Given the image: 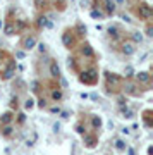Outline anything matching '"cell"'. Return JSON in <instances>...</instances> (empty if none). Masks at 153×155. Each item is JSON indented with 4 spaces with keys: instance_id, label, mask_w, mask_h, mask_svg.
Returning a JSON list of instances; mask_svg holds the SVG:
<instances>
[{
    "instance_id": "f35d334b",
    "label": "cell",
    "mask_w": 153,
    "mask_h": 155,
    "mask_svg": "<svg viewBox=\"0 0 153 155\" xmlns=\"http://www.w3.org/2000/svg\"><path fill=\"white\" fill-rule=\"evenodd\" d=\"M60 129H62V124H60V122H54L52 131H54V133H60Z\"/></svg>"
},
{
    "instance_id": "3957f363",
    "label": "cell",
    "mask_w": 153,
    "mask_h": 155,
    "mask_svg": "<svg viewBox=\"0 0 153 155\" xmlns=\"http://www.w3.org/2000/svg\"><path fill=\"white\" fill-rule=\"evenodd\" d=\"M62 45H64L66 48H74V45H76V36H74V31H72V29H66V31L62 33Z\"/></svg>"
},
{
    "instance_id": "7dc6e473",
    "label": "cell",
    "mask_w": 153,
    "mask_h": 155,
    "mask_svg": "<svg viewBox=\"0 0 153 155\" xmlns=\"http://www.w3.org/2000/svg\"><path fill=\"white\" fill-rule=\"evenodd\" d=\"M79 97H81L83 100H88V98H90V95H88V93H84V91H83V93L79 95Z\"/></svg>"
},
{
    "instance_id": "681fc988",
    "label": "cell",
    "mask_w": 153,
    "mask_h": 155,
    "mask_svg": "<svg viewBox=\"0 0 153 155\" xmlns=\"http://www.w3.org/2000/svg\"><path fill=\"white\" fill-rule=\"evenodd\" d=\"M148 155H153V147H151V145L148 147Z\"/></svg>"
},
{
    "instance_id": "cb8c5ba5",
    "label": "cell",
    "mask_w": 153,
    "mask_h": 155,
    "mask_svg": "<svg viewBox=\"0 0 153 155\" xmlns=\"http://www.w3.org/2000/svg\"><path fill=\"white\" fill-rule=\"evenodd\" d=\"M102 124H103V119L100 116H91V127H93L95 131L96 129H100L102 127Z\"/></svg>"
},
{
    "instance_id": "4dcf8cb0",
    "label": "cell",
    "mask_w": 153,
    "mask_h": 155,
    "mask_svg": "<svg viewBox=\"0 0 153 155\" xmlns=\"http://www.w3.org/2000/svg\"><path fill=\"white\" fill-rule=\"evenodd\" d=\"M74 129H76V133H77V134H81V136L86 133V129H84V126H83V122H77Z\"/></svg>"
},
{
    "instance_id": "44dd1931",
    "label": "cell",
    "mask_w": 153,
    "mask_h": 155,
    "mask_svg": "<svg viewBox=\"0 0 153 155\" xmlns=\"http://www.w3.org/2000/svg\"><path fill=\"white\" fill-rule=\"evenodd\" d=\"M14 76H16V69H14V67H11V66H9L5 71L0 74V78H2L4 81H9V79H12Z\"/></svg>"
},
{
    "instance_id": "d4e9b609",
    "label": "cell",
    "mask_w": 153,
    "mask_h": 155,
    "mask_svg": "<svg viewBox=\"0 0 153 155\" xmlns=\"http://www.w3.org/2000/svg\"><path fill=\"white\" fill-rule=\"evenodd\" d=\"M72 31H74V33L77 35V36H86V26H84V24H83V22H77L76 24V28L72 29Z\"/></svg>"
},
{
    "instance_id": "603a6c76",
    "label": "cell",
    "mask_w": 153,
    "mask_h": 155,
    "mask_svg": "<svg viewBox=\"0 0 153 155\" xmlns=\"http://www.w3.org/2000/svg\"><path fill=\"white\" fill-rule=\"evenodd\" d=\"M14 33H16V29H14V22H12V21H7L5 24H4V35H7V36H12Z\"/></svg>"
},
{
    "instance_id": "60d3db41",
    "label": "cell",
    "mask_w": 153,
    "mask_h": 155,
    "mask_svg": "<svg viewBox=\"0 0 153 155\" xmlns=\"http://www.w3.org/2000/svg\"><path fill=\"white\" fill-rule=\"evenodd\" d=\"M36 105H38L40 109H45V107H47V100H45V98H40V100H38V104H36Z\"/></svg>"
},
{
    "instance_id": "7a4b0ae2",
    "label": "cell",
    "mask_w": 153,
    "mask_h": 155,
    "mask_svg": "<svg viewBox=\"0 0 153 155\" xmlns=\"http://www.w3.org/2000/svg\"><path fill=\"white\" fill-rule=\"evenodd\" d=\"M136 14H138V17H139V19H145V21H148V19H151L153 11H151V7H150V4L143 2V4H139V5H138Z\"/></svg>"
},
{
    "instance_id": "c3c4849f",
    "label": "cell",
    "mask_w": 153,
    "mask_h": 155,
    "mask_svg": "<svg viewBox=\"0 0 153 155\" xmlns=\"http://www.w3.org/2000/svg\"><path fill=\"white\" fill-rule=\"evenodd\" d=\"M126 152H127V155H134V150H132V148H129V147L126 148Z\"/></svg>"
},
{
    "instance_id": "2e32d148",
    "label": "cell",
    "mask_w": 153,
    "mask_h": 155,
    "mask_svg": "<svg viewBox=\"0 0 153 155\" xmlns=\"http://www.w3.org/2000/svg\"><path fill=\"white\" fill-rule=\"evenodd\" d=\"M119 116L122 117V119H134V110L132 109H129V107H120L119 110Z\"/></svg>"
},
{
    "instance_id": "836d02e7",
    "label": "cell",
    "mask_w": 153,
    "mask_h": 155,
    "mask_svg": "<svg viewBox=\"0 0 153 155\" xmlns=\"http://www.w3.org/2000/svg\"><path fill=\"white\" fill-rule=\"evenodd\" d=\"M117 105L119 107H126L127 105V98L126 97H119V98H117Z\"/></svg>"
},
{
    "instance_id": "ac0fdd59",
    "label": "cell",
    "mask_w": 153,
    "mask_h": 155,
    "mask_svg": "<svg viewBox=\"0 0 153 155\" xmlns=\"http://www.w3.org/2000/svg\"><path fill=\"white\" fill-rule=\"evenodd\" d=\"M114 148H115V152H119V153H122V152H126V148H127L126 140L117 138V140L114 141Z\"/></svg>"
},
{
    "instance_id": "ba28073f",
    "label": "cell",
    "mask_w": 153,
    "mask_h": 155,
    "mask_svg": "<svg viewBox=\"0 0 153 155\" xmlns=\"http://www.w3.org/2000/svg\"><path fill=\"white\" fill-rule=\"evenodd\" d=\"M36 26L40 29H50V28H54V22H52V19L47 14H40L36 17Z\"/></svg>"
},
{
    "instance_id": "e0dca14e",
    "label": "cell",
    "mask_w": 153,
    "mask_h": 155,
    "mask_svg": "<svg viewBox=\"0 0 153 155\" xmlns=\"http://www.w3.org/2000/svg\"><path fill=\"white\" fill-rule=\"evenodd\" d=\"M107 35H109L112 40H119L120 38V29L115 26V24H112V26H109L107 28Z\"/></svg>"
},
{
    "instance_id": "8fae6325",
    "label": "cell",
    "mask_w": 153,
    "mask_h": 155,
    "mask_svg": "<svg viewBox=\"0 0 153 155\" xmlns=\"http://www.w3.org/2000/svg\"><path fill=\"white\" fill-rule=\"evenodd\" d=\"M134 76H136V81L141 84H148L150 83V79H151V74L148 71H139V72H134Z\"/></svg>"
},
{
    "instance_id": "b9f144b4",
    "label": "cell",
    "mask_w": 153,
    "mask_h": 155,
    "mask_svg": "<svg viewBox=\"0 0 153 155\" xmlns=\"http://www.w3.org/2000/svg\"><path fill=\"white\" fill-rule=\"evenodd\" d=\"M69 116H71V112H67V110H60V117H62V119H69Z\"/></svg>"
},
{
    "instance_id": "ffe728a7",
    "label": "cell",
    "mask_w": 153,
    "mask_h": 155,
    "mask_svg": "<svg viewBox=\"0 0 153 155\" xmlns=\"http://www.w3.org/2000/svg\"><path fill=\"white\" fill-rule=\"evenodd\" d=\"M14 133H16V127L12 126V124H5V126H2V136H4V138H11Z\"/></svg>"
},
{
    "instance_id": "9c48e42d",
    "label": "cell",
    "mask_w": 153,
    "mask_h": 155,
    "mask_svg": "<svg viewBox=\"0 0 153 155\" xmlns=\"http://www.w3.org/2000/svg\"><path fill=\"white\" fill-rule=\"evenodd\" d=\"M36 43H38V40H36V36L34 35H29V36H26V38L22 40V48L26 50H33L34 47H36Z\"/></svg>"
},
{
    "instance_id": "74e56055",
    "label": "cell",
    "mask_w": 153,
    "mask_h": 155,
    "mask_svg": "<svg viewBox=\"0 0 153 155\" xmlns=\"http://www.w3.org/2000/svg\"><path fill=\"white\" fill-rule=\"evenodd\" d=\"M55 5H59V9L62 11V9H66V0H54Z\"/></svg>"
},
{
    "instance_id": "277c9868",
    "label": "cell",
    "mask_w": 153,
    "mask_h": 155,
    "mask_svg": "<svg viewBox=\"0 0 153 155\" xmlns=\"http://www.w3.org/2000/svg\"><path fill=\"white\" fill-rule=\"evenodd\" d=\"M83 143H84V148L93 150L98 145V136L96 134H91V133H84L83 134Z\"/></svg>"
},
{
    "instance_id": "5bb4252c",
    "label": "cell",
    "mask_w": 153,
    "mask_h": 155,
    "mask_svg": "<svg viewBox=\"0 0 153 155\" xmlns=\"http://www.w3.org/2000/svg\"><path fill=\"white\" fill-rule=\"evenodd\" d=\"M81 55L84 57V59H93L95 57V50H93V47L90 43H84L81 47Z\"/></svg>"
},
{
    "instance_id": "d590c367",
    "label": "cell",
    "mask_w": 153,
    "mask_h": 155,
    "mask_svg": "<svg viewBox=\"0 0 153 155\" xmlns=\"http://www.w3.org/2000/svg\"><path fill=\"white\" fill-rule=\"evenodd\" d=\"M31 90H33L34 93H36V91H40V81H38V79L31 81Z\"/></svg>"
},
{
    "instance_id": "83f0119b",
    "label": "cell",
    "mask_w": 153,
    "mask_h": 155,
    "mask_svg": "<svg viewBox=\"0 0 153 155\" xmlns=\"http://www.w3.org/2000/svg\"><path fill=\"white\" fill-rule=\"evenodd\" d=\"M90 16L93 17V19H103V12L102 11H98V9H91V11H90Z\"/></svg>"
},
{
    "instance_id": "ab89813d",
    "label": "cell",
    "mask_w": 153,
    "mask_h": 155,
    "mask_svg": "<svg viewBox=\"0 0 153 155\" xmlns=\"http://www.w3.org/2000/svg\"><path fill=\"white\" fill-rule=\"evenodd\" d=\"M60 110H62V109H60L59 105H55V107H50V114H60Z\"/></svg>"
},
{
    "instance_id": "4316f807",
    "label": "cell",
    "mask_w": 153,
    "mask_h": 155,
    "mask_svg": "<svg viewBox=\"0 0 153 155\" xmlns=\"http://www.w3.org/2000/svg\"><path fill=\"white\" fill-rule=\"evenodd\" d=\"M134 72H136V71H134V67H132V66H126V67H124V78H126V79H131V78L134 76Z\"/></svg>"
},
{
    "instance_id": "ee69618b",
    "label": "cell",
    "mask_w": 153,
    "mask_h": 155,
    "mask_svg": "<svg viewBox=\"0 0 153 155\" xmlns=\"http://www.w3.org/2000/svg\"><path fill=\"white\" fill-rule=\"evenodd\" d=\"M24 55H26V54H24L22 50H19V52H16V57H17V59H24Z\"/></svg>"
},
{
    "instance_id": "7bdbcfd3",
    "label": "cell",
    "mask_w": 153,
    "mask_h": 155,
    "mask_svg": "<svg viewBox=\"0 0 153 155\" xmlns=\"http://www.w3.org/2000/svg\"><path fill=\"white\" fill-rule=\"evenodd\" d=\"M71 152H72V155H79V153H77V143H72L71 145Z\"/></svg>"
},
{
    "instance_id": "6da1fadb",
    "label": "cell",
    "mask_w": 153,
    "mask_h": 155,
    "mask_svg": "<svg viewBox=\"0 0 153 155\" xmlns=\"http://www.w3.org/2000/svg\"><path fill=\"white\" fill-rule=\"evenodd\" d=\"M79 81H81L83 84L91 86V84H95L98 81V71H96L95 67H90L86 71H83L81 74H79Z\"/></svg>"
},
{
    "instance_id": "5b68a950",
    "label": "cell",
    "mask_w": 153,
    "mask_h": 155,
    "mask_svg": "<svg viewBox=\"0 0 153 155\" xmlns=\"http://www.w3.org/2000/svg\"><path fill=\"white\" fill-rule=\"evenodd\" d=\"M105 74V81H107V86H112V88H114V86H119L120 83H122V78L119 76V74H115V72H110V71H105L103 72Z\"/></svg>"
},
{
    "instance_id": "4fadbf2b",
    "label": "cell",
    "mask_w": 153,
    "mask_h": 155,
    "mask_svg": "<svg viewBox=\"0 0 153 155\" xmlns=\"http://www.w3.org/2000/svg\"><path fill=\"white\" fill-rule=\"evenodd\" d=\"M48 72H50V76L54 78V79H59V78L62 76V74H60V67H59V64H57V61H52V62H50Z\"/></svg>"
},
{
    "instance_id": "8992f818",
    "label": "cell",
    "mask_w": 153,
    "mask_h": 155,
    "mask_svg": "<svg viewBox=\"0 0 153 155\" xmlns=\"http://www.w3.org/2000/svg\"><path fill=\"white\" fill-rule=\"evenodd\" d=\"M120 52L126 57L134 55V54H136V43H132L131 40H124V41L120 43Z\"/></svg>"
},
{
    "instance_id": "52a82bcc",
    "label": "cell",
    "mask_w": 153,
    "mask_h": 155,
    "mask_svg": "<svg viewBox=\"0 0 153 155\" xmlns=\"http://www.w3.org/2000/svg\"><path fill=\"white\" fill-rule=\"evenodd\" d=\"M122 90H124V93L126 95H132V97H139V95H141L139 86H138L136 83H132V81H126L124 86H122Z\"/></svg>"
},
{
    "instance_id": "f6af8a7d",
    "label": "cell",
    "mask_w": 153,
    "mask_h": 155,
    "mask_svg": "<svg viewBox=\"0 0 153 155\" xmlns=\"http://www.w3.org/2000/svg\"><path fill=\"white\" fill-rule=\"evenodd\" d=\"M120 131H122V134H129V133H131V129H129V127H122Z\"/></svg>"
},
{
    "instance_id": "d6a6232c",
    "label": "cell",
    "mask_w": 153,
    "mask_h": 155,
    "mask_svg": "<svg viewBox=\"0 0 153 155\" xmlns=\"http://www.w3.org/2000/svg\"><path fill=\"white\" fill-rule=\"evenodd\" d=\"M11 107H12V110H16L17 107H19V98L17 97H12L11 98Z\"/></svg>"
},
{
    "instance_id": "d6986e66",
    "label": "cell",
    "mask_w": 153,
    "mask_h": 155,
    "mask_svg": "<svg viewBox=\"0 0 153 155\" xmlns=\"http://www.w3.org/2000/svg\"><path fill=\"white\" fill-rule=\"evenodd\" d=\"M50 98H52V102H60V100L64 98V93H62V90L57 86V88H52V91H50Z\"/></svg>"
},
{
    "instance_id": "bcb514c9",
    "label": "cell",
    "mask_w": 153,
    "mask_h": 155,
    "mask_svg": "<svg viewBox=\"0 0 153 155\" xmlns=\"http://www.w3.org/2000/svg\"><path fill=\"white\" fill-rule=\"evenodd\" d=\"M120 17H122V19H124L126 22H131V17H129V16H126V14H122Z\"/></svg>"
},
{
    "instance_id": "f907efd6",
    "label": "cell",
    "mask_w": 153,
    "mask_h": 155,
    "mask_svg": "<svg viewBox=\"0 0 153 155\" xmlns=\"http://www.w3.org/2000/svg\"><path fill=\"white\" fill-rule=\"evenodd\" d=\"M124 2H126V0H115V4H117V5H122Z\"/></svg>"
},
{
    "instance_id": "f546056e",
    "label": "cell",
    "mask_w": 153,
    "mask_h": 155,
    "mask_svg": "<svg viewBox=\"0 0 153 155\" xmlns=\"http://www.w3.org/2000/svg\"><path fill=\"white\" fill-rule=\"evenodd\" d=\"M34 5L38 9H45V7H48V0H34Z\"/></svg>"
},
{
    "instance_id": "30bf717a",
    "label": "cell",
    "mask_w": 153,
    "mask_h": 155,
    "mask_svg": "<svg viewBox=\"0 0 153 155\" xmlns=\"http://www.w3.org/2000/svg\"><path fill=\"white\" fill-rule=\"evenodd\" d=\"M14 117H16V112L14 110H5L2 116H0V124H2V126L12 124V122H14Z\"/></svg>"
},
{
    "instance_id": "7402d4cb",
    "label": "cell",
    "mask_w": 153,
    "mask_h": 155,
    "mask_svg": "<svg viewBox=\"0 0 153 155\" xmlns=\"http://www.w3.org/2000/svg\"><path fill=\"white\" fill-rule=\"evenodd\" d=\"M143 40H145V36H143L141 31H131V41L132 43L139 45V43H143Z\"/></svg>"
},
{
    "instance_id": "8d00e7d4",
    "label": "cell",
    "mask_w": 153,
    "mask_h": 155,
    "mask_svg": "<svg viewBox=\"0 0 153 155\" xmlns=\"http://www.w3.org/2000/svg\"><path fill=\"white\" fill-rule=\"evenodd\" d=\"M145 35H146L148 38H151V36H153V26H151V24H148V26H146V29H145Z\"/></svg>"
},
{
    "instance_id": "f1b7e54d",
    "label": "cell",
    "mask_w": 153,
    "mask_h": 155,
    "mask_svg": "<svg viewBox=\"0 0 153 155\" xmlns=\"http://www.w3.org/2000/svg\"><path fill=\"white\" fill-rule=\"evenodd\" d=\"M14 121H16L17 124H24V122H26V114H24V112H19V114H16Z\"/></svg>"
},
{
    "instance_id": "e575fe53",
    "label": "cell",
    "mask_w": 153,
    "mask_h": 155,
    "mask_svg": "<svg viewBox=\"0 0 153 155\" xmlns=\"http://www.w3.org/2000/svg\"><path fill=\"white\" fill-rule=\"evenodd\" d=\"M36 48H38L40 54H47V50H48L45 43H36Z\"/></svg>"
},
{
    "instance_id": "7c38bea8",
    "label": "cell",
    "mask_w": 153,
    "mask_h": 155,
    "mask_svg": "<svg viewBox=\"0 0 153 155\" xmlns=\"http://www.w3.org/2000/svg\"><path fill=\"white\" fill-rule=\"evenodd\" d=\"M105 4V16H114L115 11H117V4H115V0H103Z\"/></svg>"
},
{
    "instance_id": "9a60e30c",
    "label": "cell",
    "mask_w": 153,
    "mask_h": 155,
    "mask_svg": "<svg viewBox=\"0 0 153 155\" xmlns=\"http://www.w3.org/2000/svg\"><path fill=\"white\" fill-rule=\"evenodd\" d=\"M26 28H28V21L24 19V17L16 19V22H14V29H16V33H22Z\"/></svg>"
},
{
    "instance_id": "1f68e13d",
    "label": "cell",
    "mask_w": 153,
    "mask_h": 155,
    "mask_svg": "<svg viewBox=\"0 0 153 155\" xmlns=\"http://www.w3.org/2000/svg\"><path fill=\"white\" fill-rule=\"evenodd\" d=\"M33 107H34V100L33 98H28L26 102H24V109H26V110H31Z\"/></svg>"
},
{
    "instance_id": "484cf974",
    "label": "cell",
    "mask_w": 153,
    "mask_h": 155,
    "mask_svg": "<svg viewBox=\"0 0 153 155\" xmlns=\"http://www.w3.org/2000/svg\"><path fill=\"white\" fill-rule=\"evenodd\" d=\"M143 121H145V126L146 127H151V110H145L143 112Z\"/></svg>"
}]
</instances>
